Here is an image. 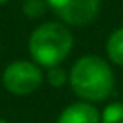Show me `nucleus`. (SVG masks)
I'll use <instances>...</instances> for the list:
<instances>
[{"mask_svg":"<svg viewBox=\"0 0 123 123\" xmlns=\"http://www.w3.org/2000/svg\"><path fill=\"white\" fill-rule=\"evenodd\" d=\"M68 83L81 101L94 105L111 96L115 89V73L110 61L105 57L86 54L71 66Z\"/></svg>","mask_w":123,"mask_h":123,"instance_id":"obj_1","label":"nucleus"},{"mask_svg":"<svg viewBox=\"0 0 123 123\" xmlns=\"http://www.w3.org/2000/svg\"><path fill=\"white\" fill-rule=\"evenodd\" d=\"M74 47V37L71 29L62 22H44L37 25L27 42L32 61L41 68L61 66Z\"/></svg>","mask_w":123,"mask_h":123,"instance_id":"obj_2","label":"nucleus"},{"mask_svg":"<svg viewBox=\"0 0 123 123\" xmlns=\"http://www.w3.org/2000/svg\"><path fill=\"white\" fill-rule=\"evenodd\" d=\"M4 88L15 96H27L36 93L44 83V71L34 61L17 59L5 66L2 73Z\"/></svg>","mask_w":123,"mask_h":123,"instance_id":"obj_3","label":"nucleus"},{"mask_svg":"<svg viewBox=\"0 0 123 123\" xmlns=\"http://www.w3.org/2000/svg\"><path fill=\"white\" fill-rule=\"evenodd\" d=\"M49 10L68 27H86L99 14L101 0H44Z\"/></svg>","mask_w":123,"mask_h":123,"instance_id":"obj_4","label":"nucleus"},{"mask_svg":"<svg viewBox=\"0 0 123 123\" xmlns=\"http://www.w3.org/2000/svg\"><path fill=\"white\" fill-rule=\"evenodd\" d=\"M56 123H99V110L93 103L76 101L59 113Z\"/></svg>","mask_w":123,"mask_h":123,"instance_id":"obj_5","label":"nucleus"},{"mask_svg":"<svg viewBox=\"0 0 123 123\" xmlns=\"http://www.w3.org/2000/svg\"><path fill=\"white\" fill-rule=\"evenodd\" d=\"M105 51L111 64L123 68V27H118L108 36Z\"/></svg>","mask_w":123,"mask_h":123,"instance_id":"obj_6","label":"nucleus"},{"mask_svg":"<svg viewBox=\"0 0 123 123\" xmlns=\"http://www.w3.org/2000/svg\"><path fill=\"white\" fill-rule=\"evenodd\" d=\"M99 123H123V103H108L99 113Z\"/></svg>","mask_w":123,"mask_h":123,"instance_id":"obj_7","label":"nucleus"},{"mask_svg":"<svg viewBox=\"0 0 123 123\" xmlns=\"http://www.w3.org/2000/svg\"><path fill=\"white\" fill-rule=\"evenodd\" d=\"M44 79L52 86V88H62L68 79H69V73L62 68V66H54V68H49L44 74Z\"/></svg>","mask_w":123,"mask_h":123,"instance_id":"obj_8","label":"nucleus"},{"mask_svg":"<svg viewBox=\"0 0 123 123\" xmlns=\"http://www.w3.org/2000/svg\"><path fill=\"white\" fill-rule=\"evenodd\" d=\"M46 9H47V5H46L44 0H27L25 5H24V12L29 17H34V19L44 15Z\"/></svg>","mask_w":123,"mask_h":123,"instance_id":"obj_9","label":"nucleus"},{"mask_svg":"<svg viewBox=\"0 0 123 123\" xmlns=\"http://www.w3.org/2000/svg\"><path fill=\"white\" fill-rule=\"evenodd\" d=\"M7 2H10V0H0V5H4V4H7Z\"/></svg>","mask_w":123,"mask_h":123,"instance_id":"obj_10","label":"nucleus"},{"mask_svg":"<svg viewBox=\"0 0 123 123\" xmlns=\"http://www.w3.org/2000/svg\"><path fill=\"white\" fill-rule=\"evenodd\" d=\"M0 123H9L7 120H4V118H0Z\"/></svg>","mask_w":123,"mask_h":123,"instance_id":"obj_11","label":"nucleus"}]
</instances>
